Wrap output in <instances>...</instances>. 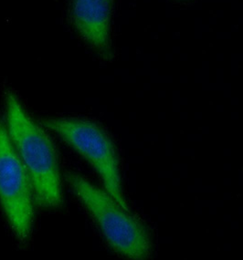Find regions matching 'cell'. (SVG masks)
Masks as SVG:
<instances>
[{
    "instance_id": "5",
    "label": "cell",
    "mask_w": 243,
    "mask_h": 260,
    "mask_svg": "<svg viewBox=\"0 0 243 260\" xmlns=\"http://www.w3.org/2000/svg\"><path fill=\"white\" fill-rule=\"evenodd\" d=\"M113 0H70L69 15L80 38L104 58L112 57Z\"/></svg>"
},
{
    "instance_id": "1",
    "label": "cell",
    "mask_w": 243,
    "mask_h": 260,
    "mask_svg": "<svg viewBox=\"0 0 243 260\" xmlns=\"http://www.w3.org/2000/svg\"><path fill=\"white\" fill-rule=\"evenodd\" d=\"M6 113L9 137L29 176L35 202L48 208L61 205L60 175L52 142L11 92L6 93Z\"/></svg>"
},
{
    "instance_id": "4",
    "label": "cell",
    "mask_w": 243,
    "mask_h": 260,
    "mask_svg": "<svg viewBox=\"0 0 243 260\" xmlns=\"http://www.w3.org/2000/svg\"><path fill=\"white\" fill-rule=\"evenodd\" d=\"M0 204L16 236L25 242L34 217V194L27 172L0 120Z\"/></svg>"
},
{
    "instance_id": "3",
    "label": "cell",
    "mask_w": 243,
    "mask_h": 260,
    "mask_svg": "<svg viewBox=\"0 0 243 260\" xmlns=\"http://www.w3.org/2000/svg\"><path fill=\"white\" fill-rule=\"evenodd\" d=\"M41 123L83 156L103 180L105 191L120 205L130 211L123 193L115 145L100 125L77 118L42 119Z\"/></svg>"
},
{
    "instance_id": "2",
    "label": "cell",
    "mask_w": 243,
    "mask_h": 260,
    "mask_svg": "<svg viewBox=\"0 0 243 260\" xmlns=\"http://www.w3.org/2000/svg\"><path fill=\"white\" fill-rule=\"evenodd\" d=\"M67 180L113 250L131 259H147L152 256L151 233L141 219L80 174L70 172Z\"/></svg>"
}]
</instances>
